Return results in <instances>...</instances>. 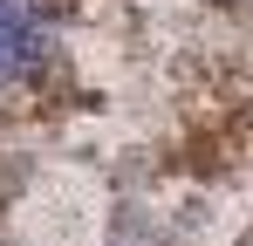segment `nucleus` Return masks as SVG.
Masks as SVG:
<instances>
[{
    "mask_svg": "<svg viewBox=\"0 0 253 246\" xmlns=\"http://www.w3.org/2000/svg\"><path fill=\"white\" fill-rule=\"evenodd\" d=\"M55 55V0H0V89H28Z\"/></svg>",
    "mask_w": 253,
    "mask_h": 246,
    "instance_id": "1",
    "label": "nucleus"
}]
</instances>
